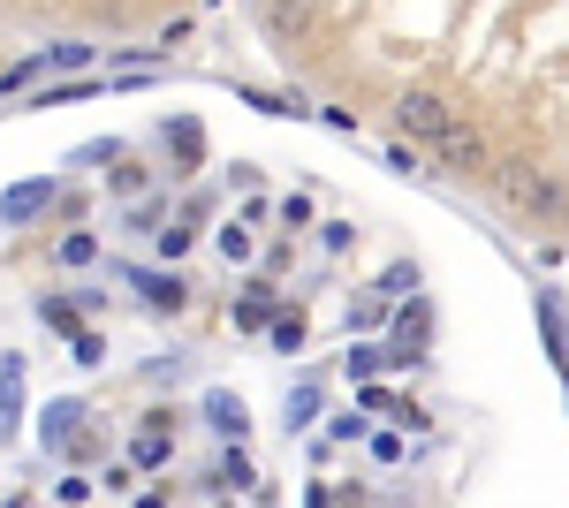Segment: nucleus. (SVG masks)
<instances>
[{
    "instance_id": "obj_7",
    "label": "nucleus",
    "mask_w": 569,
    "mask_h": 508,
    "mask_svg": "<svg viewBox=\"0 0 569 508\" xmlns=\"http://www.w3.org/2000/svg\"><path fill=\"white\" fill-rule=\"evenodd\" d=\"M206 425H213L220 440H243V425H251V418H243V402H236V395H213V402H206Z\"/></svg>"
},
{
    "instance_id": "obj_3",
    "label": "nucleus",
    "mask_w": 569,
    "mask_h": 508,
    "mask_svg": "<svg viewBox=\"0 0 569 508\" xmlns=\"http://www.w3.org/2000/svg\"><path fill=\"white\" fill-rule=\"evenodd\" d=\"M486 168H493V160H486V137H471L463 122L440 137V175H463V182H471V175H486Z\"/></svg>"
},
{
    "instance_id": "obj_18",
    "label": "nucleus",
    "mask_w": 569,
    "mask_h": 508,
    "mask_svg": "<svg viewBox=\"0 0 569 508\" xmlns=\"http://www.w3.org/2000/svg\"><path fill=\"white\" fill-rule=\"evenodd\" d=\"M107 182H114L122 198H137V190H144V168H114V175H107Z\"/></svg>"
},
{
    "instance_id": "obj_5",
    "label": "nucleus",
    "mask_w": 569,
    "mask_h": 508,
    "mask_svg": "<svg viewBox=\"0 0 569 508\" xmlns=\"http://www.w3.org/2000/svg\"><path fill=\"white\" fill-rule=\"evenodd\" d=\"M46 198H53V182H16V190H8V198H0V220H8V228H16V220H31V212H46Z\"/></svg>"
},
{
    "instance_id": "obj_15",
    "label": "nucleus",
    "mask_w": 569,
    "mask_h": 508,
    "mask_svg": "<svg viewBox=\"0 0 569 508\" xmlns=\"http://www.w3.org/2000/svg\"><path fill=\"white\" fill-rule=\"evenodd\" d=\"M388 168L395 175H418V145H410V137H402V145H388Z\"/></svg>"
},
{
    "instance_id": "obj_11",
    "label": "nucleus",
    "mask_w": 569,
    "mask_h": 508,
    "mask_svg": "<svg viewBox=\"0 0 569 508\" xmlns=\"http://www.w3.org/2000/svg\"><path fill=\"white\" fill-rule=\"evenodd\" d=\"M61 266H91V258H99V236H84V228H77V236H61Z\"/></svg>"
},
{
    "instance_id": "obj_16",
    "label": "nucleus",
    "mask_w": 569,
    "mask_h": 508,
    "mask_svg": "<svg viewBox=\"0 0 569 508\" xmlns=\"http://www.w3.org/2000/svg\"><path fill=\"white\" fill-rule=\"evenodd\" d=\"M220 258H251V236L243 228H220Z\"/></svg>"
},
{
    "instance_id": "obj_4",
    "label": "nucleus",
    "mask_w": 569,
    "mask_h": 508,
    "mask_svg": "<svg viewBox=\"0 0 569 508\" xmlns=\"http://www.w3.org/2000/svg\"><path fill=\"white\" fill-rule=\"evenodd\" d=\"M168 456H176V425H168V418H144V432L130 440V464L137 470H160Z\"/></svg>"
},
{
    "instance_id": "obj_14",
    "label": "nucleus",
    "mask_w": 569,
    "mask_h": 508,
    "mask_svg": "<svg viewBox=\"0 0 569 508\" xmlns=\"http://www.w3.org/2000/svg\"><path fill=\"white\" fill-rule=\"evenodd\" d=\"M84 61H91V46H77V39H69V46H46V69H84Z\"/></svg>"
},
{
    "instance_id": "obj_6",
    "label": "nucleus",
    "mask_w": 569,
    "mask_h": 508,
    "mask_svg": "<svg viewBox=\"0 0 569 508\" xmlns=\"http://www.w3.org/2000/svg\"><path fill=\"white\" fill-rule=\"evenodd\" d=\"M137 289H144L152 311H182L190 303V281H176V273H137Z\"/></svg>"
},
{
    "instance_id": "obj_2",
    "label": "nucleus",
    "mask_w": 569,
    "mask_h": 508,
    "mask_svg": "<svg viewBox=\"0 0 569 508\" xmlns=\"http://www.w3.org/2000/svg\"><path fill=\"white\" fill-rule=\"evenodd\" d=\"M395 129H402L410 145H440V137L456 129V107H448L440 91H402V99H395Z\"/></svg>"
},
{
    "instance_id": "obj_10",
    "label": "nucleus",
    "mask_w": 569,
    "mask_h": 508,
    "mask_svg": "<svg viewBox=\"0 0 569 508\" xmlns=\"http://www.w3.org/2000/svg\"><path fill=\"white\" fill-rule=\"evenodd\" d=\"M266 23H273V31H305L311 8H305V0H273V8H266Z\"/></svg>"
},
{
    "instance_id": "obj_1",
    "label": "nucleus",
    "mask_w": 569,
    "mask_h": 508,
    "mask_svg": "<svg viewBox=\"0 0 569 508\" xmlns=\"http://www.w3.org/2000/svg\"><path fill=\"white\" fill-rule=\"evenodd\" d=\"M501 190H509V206L531 212V220H562L569 212V190L547 168H531V160H509V168H501Z\"/></svg>"
},
{
    "instance_id": "obj_12",
    "label": "nucleus",
    "mask_w": 569,
    "mask_h": 508,
    "mask_svg": "<svg viewBox=\"0 0 569 508\" xmlns=\"http://www.w3.org/2000/svg\"><path fill=\"white\" fill-rule=\"evenodd\" d=\"M69 432H77V402H53V410H46V448H61Z\"/></svg>"
},
{
    "instance_id": "obj_9",
    "label": "nucleus",
    "mask_w": 569,
    "mask_h": 508,
    "mask_svg": "<svg viewBox=\"0 0 569 508\" xmlns=\"http://www.w3.org/2000/svg\"><path fill=\"white\" fill-rule=\"evenodd\" d=\"M236 327H273V297H266V289H251V297L236 303Z\"/></svg>"
},
{
    "instance_id": "obj_17",
    "label": "nucleus",
    "mask_w": 569,
    "mask_h": 508,
    "mask_svg": "<svg viewBox=\"0 0 569 508\" xmlns=\"http://www.w3.org/2000/svg\"><path fill=\"white\" fill-rule=\"evenodd\" d=\"M311 220V198H281V228H305Z\"/></svg>"
},
{
    "instance_id": "obj_13",
    "label": "nucleus",
    "mask_w": 569,
    "mask_h": 508,
    "mask_svg": "<svg viewBox=\"0 0 569 508\" xmlns=\"http://www.w3.org/2000/svg\"><path fill=\"white\" fill-rule=\"evenodd\" d=\"M220 486H251V478H259V470H251V456H243V448H228V456H220V470H213Z\"/></svg>"
},
{
    "instance_id": "obj_8",
    "label": "nucleus",
    "mask_w": 569,
    "mask_h": 508,
    "mask_svg": "<svg viewBox=\"0 0 569 508\" xmlns=\"http://www.w3.org/2000/svg\"><path fill=\"white\" fill-rule=\"evenodd\" d=\"M273 349H305V311H273Z\"/></svg>"
}]
</instances>
